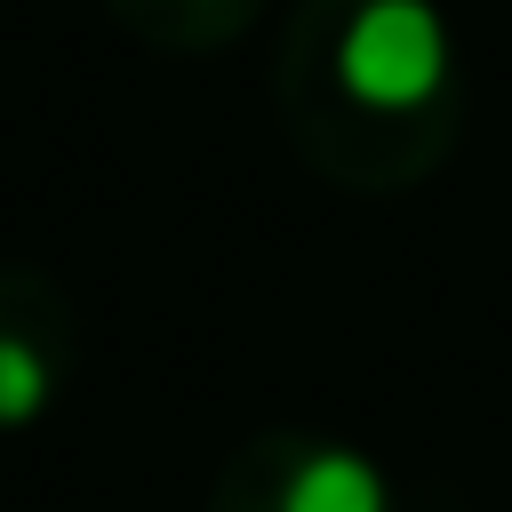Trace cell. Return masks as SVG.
Segmentation results:
<instances>
[{"mask_svg": "<svg viewBox=\"0 0 512 512\" xmlns=\"http://www.w3.org/2000/svg\"><path fill=\"white\" fill-rule=\"evenodd\" d=\"M336 72L360 104L376 112H408L424 96H440L448 80V24L432 0H360L336 48Z\"/></svg>", "mask_w": 512, "mask_h": 512, "instance_id": "6da1fadb", "label": "cell"}, {"mask_svg": "<svg viewBox=\"0 0 512 512\" xmlns=\"http://www.w3.org/2000/svg\"><path fill=\"white\" fill-rule=\"evenodd\" d=\"M280 512H392L384 472L352 448H304L280 480Z\"/></svg>", "mask_w": 512, "mask_h": 512, "instance_id": "7a4b0ae2", "label": "cell"}, {"mask_svg": "<svg viewBox=\"0 0 512 512\" xmlns=\"http://www.w3.org/2000/svg\"><path fill=\"white\" fill-rule=\"evenodd\" d=\"M48 400V368L24 336H0V424H24Z\"/></svg>", "mask_w": 512, "mask_h": 512, "instance_id": "3957f363", "label": "cell"}]
</instances>
